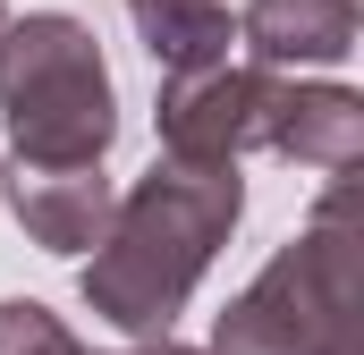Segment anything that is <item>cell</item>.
<instances>
[{"label":"cell","instance_id":"cell-1","mask_svg":"<svg viewBox=\"0 0 364 355\" xmlns=\"http://www.w3.org/2000/svg\"><path fill=\"white\" fill-rule=\"evenodd\" d=\"M237 212H246L237 161H212L203 170V161H170L161 153L153 170L110 203L102 237L85 246V279H77L85 305L110 330H127V339H170V322L195 296V279L229 246Z\"/></svg>","mask_w":364,"mask_h":355},{"label":"cell","instance_id":"cell-2","mask_svg":"<svg viewBox=\"0 0 364 355\" xmlns=\"http://www.w3.org/2000/svg\"><path fill=\"white\" fill-rule=\"evenodd\" d=\"M356 178L331 170L314 220L255 271L212 322V355H356V279H364Z\"/></svg>","mask_w":364,"mask_h":355},{"label":"cell","instance_id":"cell-3","mask_svg":"<svg viewBox=\"0 0 364 355\" xmlns=\"http://www.w3.org/2000/svg\"><path fill=\"white\" fill-rule=\"evenodd\" d=\"M0 119L26 161H102L119 144V93L85 17L34 9L0 26Z\"/></svg>","mask_w":364,"mask_h":355},{"label":"cell","instance_id":"cell-4","mask_svg":"<svg viewBox=\"0 0 364 355\" xmlns=\"http://www.w3.org/2000/svg\"><path fill=\"white\" fill-rule=\"evenodd\" d=\"M288 68H237V60H212V68H178L161 77V153L170 161H246V153H272V119Z\"/></svg>","mask_w":364,"mask_h":355},{"label":"cell","instance_id":"cell-5","mask_svg":"<svg viewBox=\"0 0 364 355\" xmlns=\"http://www.w3.org/2000/svg\"><path fill=\"white\" fill-rule=\"evenodd\" d=\"M0 195H9L17 229L43 254H85L93 237H102V220H110V203H119L110 178H102V161H26V153H9Z\"/></svg>","mask_w":364,"mask_h":355},{"label":"cell","instance_id":"cell-6","mask_svg":"<svg viewBox=\"0 0 364 355\" xmlns=\"http://www.w3.org/2000/svg\"><path fill=\"white\" fill-rule=\"evenodd\" d=\"M356 0H246L237 43L255 68H339L356 51Z\"/></svg>","mask_w":364,"mask_h":355},{"label":"cell","instance_id":"cell-7","mask_svg":"<svg viewBox=\"0 0 364 355\" xmlns=\"http://www.w3.org/2000/svg\"><path fill=\"white\" fill-rule=\"evenodd\" d=\"M272 153L296 161V170H356L364 161V102L348 85H296L279 93V119H272Z\"/></svg>","mask_w":364,"mask_h":355},{"label":"cell","instance_id":"cell-8","mask_svg":"<svg viewBox=\"0 0 364 355\" xmlns=\"http://www.w3.org/2000/svg\"><path fill=\"white\" fill-rule=\"evenodd\" d=\"M127 26H136V43L153 51L161 77L212 68V60H229V43H237V17H229L220 0H127Z\"/></svg>","mask_w":364,"mask_h":355},{"label":"cell","instance_id":"cell-9","mask_svg":"<svg viewBox=\"0 0 364 355\" xmlns=\"http://www.w3.org/2000/svg\"><path fill=\"white\" fill-rule=\"evenodd\" d=\"M0 355H93L51 305H34V296H9L0 305Z\"/></svg>","mask_w":364,"mask_h":355},{"label":"cell","instance_id":"cell-10","mask_svg":"<svg viewBox=\"0 0 364 355\" xmlns=\"http://www.w3.org/2000/svg\"><path fill=\"white\" fill-rule=\"evenodd\" d=\"M127 355H203V347H178V339H136Z\"/></svg>","mask_w":364,"mask_h":355},{"label":"cell","instance_id":"cell-11","mask_svg":"<svg viewBox=\"0 0 364 355\" xmlns=\"http://www.w3.org/2000/svg\"><path fill=\"white\" fill-rule=\"evenodd\" d=\"M0 26H9V0H0Z\"/></svg>","mask_w":364,"mask_h":355}]
</instances>
